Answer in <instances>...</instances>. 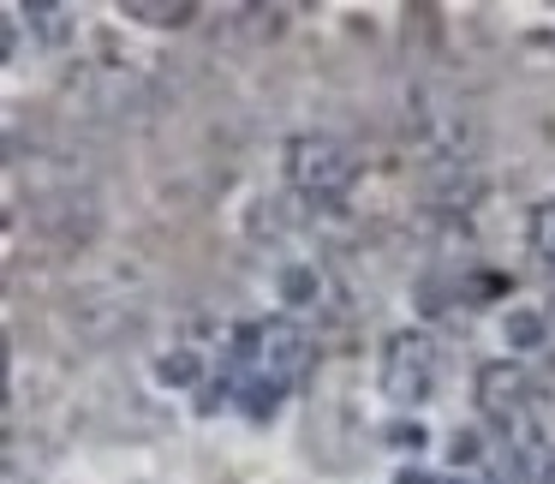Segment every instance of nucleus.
Returning a JSON list of instances; mask_svg holds the SVG:
<instances>
[{
  "label": "nucleus",
  "instance_id": "f257e3e1",
  "mask_svg": "<svg viewBox=\"0 0 555 484\" xmlns=\"http://www.w3.org/2000/svg\"><path fill=\"white\" fill-rule=\"evenodd\" d=\"M287 180L311 204H340L352 192V180H359V156L328 132H305L287 144Z\"/></svg>",
  "mask_w": 555,
  "mask_h": 484
},
{
  "label": "nucleus",
  "instance_id": "f03ea898",
  "mask_svg": "<svg viewBox=\"0 0 555 484\" xmlns=\"http://www.w3.org/2000/svg\"><path fill=\"white\" fill-rule=\"evenodd\" d=\"M430 389H436V341L418 335V329L388 335V347H383V395L400 400V407H418V400H430Z\"/></svg>",
  "mask_w": 555,
  "mask_h": 484
},
{
  "label": "nucleus",
  "instance_id": "7ed1b4c3",
  "mask_svg": "<svg viewBox=\"0 0 555 484\" xmlns=\"http://www.w3.org/2000/svg\"><path fill=\"white\" fill-rule=\"evenodd\" d=\"M526 371H519V365H507V359H490L478 371V407L490 412L495 424H502V431H514L519 419H526Z\"/></svg>",
  "mask_w": 555,
  "mask_h": 484
},
{
  "label": "nucleus",
  "instance_id": "20e7f679",
  "mask_svg": "<svg viewBox=\"0 0 555 484\" xmlns=\"http://www.w3.org/2000/svg\"><path fill=\"white\" fill-rule=\"evenodd\" d=\"M305 359H311V335H305L293 317H269L263 323V365H269V377H299L305 371Z\"/></svg>",
  "mask_w": 555,
  "mask_h": 484
},
{
  "label": "nucleus",
  "instance_id": "39448f33",
  "mask_svg": "<svg viewBox=\"0 0 555 484\" xmlns=\"http://www.w3.org/2000/svg\"><path fill=\"white\" fill-rule=\"evenodd\" d=\"M120 13L138 18V25H156V30H180V25L197 18V7L192 0H126Z\"/></svg>",
  "mask_w": 555,
  "mask_h": 484
},
{
  "label": "nucleus",
  "instance_id": "423d86ee",
  "mask_svg": "<svg viewBox=\"0 0 555 484\" xmlns=\"http://www.w3.org/2000/svg\"><path fill=\"white\" fill-rule=\"evenodd\" d=\"M275 288H281V300H287L293 311H305V305L323 300V276H317V264H287L275 276Z\"/></svg>",
  "mask_w": 555,
  "mask_h": 484
},
{
  "label": "nucleus",
  "instance_id": "0eeeda50",
  "mask_svg": "<svg viewBox=\"0 0 555 484\" xmlns=\"http://www.w3.org/2000/svg\"><path fill=\"white\" fill-rule=\"evenodd\" d=\"M502 341H507L514 353H538L543 341H550V323H543L538 311H507V317H502Z\"/></svg>",
  "mask_w": 555,
  "mask_h": 484
},
{
  "label": "nucleus",
  "instance_id": "6e6552de",
  "mask_svg": "<svg viewBox=\"0 0 555 484\" xmlns=\"http://www.w3.org/2000/svg\"><path fill=\"white\" fill-rule=\"evenodd\" d=\"M197 377H204V359H197L192 347H173V353H162V359H156V383L162 389H192Z\"/></svg>",
  "mask_w": 555,
  "mask_h": 484
},
{
  "label": "nucleus",
  "instance_id": "1a4fd4ad",
  "mask_svg": "<svg viewBox=\"0 0 555 484\" xmlns=\"http://www.w3.org/2000/svg\"><path fill=\"white\" fill-rule=\"evenodd\" d=\"M281 395H287V383H281V377H251V383H245L240 389V407L245 412H251V419H269V412H275L281 407Z\"/></svg>",
  "mask_w": 555,
  "mask_h": 484
},
{
  "label": "nucleus",
  "instance_id": "9d476101",
  "mask_svg": "<svg viewBox=\"0 0 555 484\" xmlns=\"http://www.w3.org/2000/svg\"><path fill=\"white\" fill-rule=\"evenodd\" d=\"M25 13H30V25H37L42 42H66V37H73V18H66V7H54V0H30Z\"/></svg>",
  "mask_w": 555,
  "mask_h": 484
},
{
  "label": "nucleus",
  "instance_id": "9b49d317",
  "mask_svg": "<svg viewBox=\"0 0 555 484\" xmlns=\"http://www.w3.org/2000/svg\"><path fill=\"white\" fill-rule=\"evenodd\" d=\"M531 252H538V264L555 269V198H543L531 209Z\"/></svg>",
  "mask_w": 555,
  "mask_h": 484
},
{
  "label": "nucleus",
  "instance_id": "f8f14e48",
  "mask_svg": "<svg viewBox=\"0 0 555 484\" xmlns=\"http://www.w3.org/2000/svg\"><path fill=\"white\" fill-rule=\"evenodd\" d=\"M383 436H388V448H412V455H418V448L430 443V431H424L418 419H412V424H406V419H400V424H388Z\"/></svg>",
  "mask_w": 555,
  "mask_h": 484
},
{
  "label": "nucleus",
  "instance_id": "ddd939ff",
  "mask_svg": "<svg viewBox=\"0 0 555 484\" xmlns=\"http://www.w3.org/2000/svg\"><path fill=\"white\" fill-rule=\"evenodd\" d=\"M483 455V443L472 431H454V443H448V460H454V467H472V460Z\"/></svg>",
  "mask_w": 555,
  "mask_h": 484
},
{
  "label": "nucleus",
  "instance_id": "4468645a",
  "mask_svg": "<svg viewBox=\"0 0 555 484\" xmlns=\"http://www.w3.org/2000/svg\"><path fill=\"white\" fill-rule=\"evenodd\" d=\"M228 395H233V377H216V383H209L204 395H197V412H216Z\"/></svg>",
  "mask_w": 555,
  "mask_h": 484
},
{
  "label": "nucleus",
  "instance_id": "2eb2a0df",
  "mask_svg": "<svg viewBox=\"0 0 555 484\" xmlns=\"http://www.w3.org/2000/svg\"><path fill=\"white\" fill-rule=\"evenodd\" d=\"M395 484H436V479H430V472H418V467H412V472H400Z\"/></svg>",
  "mask_w": 555,
  "mask_h": 484
},
{
  "label": "nucleus",
  "instance_id": "dca6fc26",
  "mask_svg": "<svg viewBox=\"0 0 555 484\" xmlns=\"http://www.w3.org/2000/svg\"><path fill=\"white\" fill-rule=\"evenodd\" d=\"M543 484H555V472H550V479H543Z\"/></svg>",
  "mask_w": 555,
  "mask_h": 484
}]
</instances>
